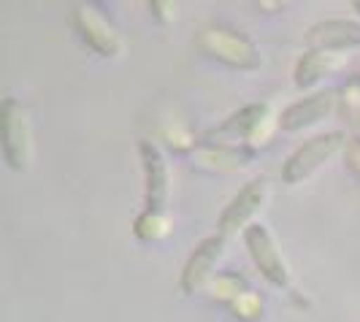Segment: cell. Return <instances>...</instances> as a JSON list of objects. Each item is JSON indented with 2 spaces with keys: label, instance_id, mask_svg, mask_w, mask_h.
<instances>
[{
  "label": "cell",
  "instance_id": "1",
  "mask_svg": "<svg viewBox=\"0 0 360 322\" xmlns=\"http://www.w3.org/2000/svg\"><path fill=\"white\" fill-rule=\"evenodd\" d=\"M0 155L8 171L27 174L33 165V117L19 98H3L0 103Z\"/></svg>",
  "mask_w": 360,
  "mask_h": 322
},
{
  "label": "cell",
  "instance_id": "2",
  "mask_svg": "<svg viewBox=\"0 0 360 322\" xmlns=\"http://www.w3.org/2000/svg\"><path fill=\"white\" fill-rule=\"evenodd\" d=\"M198 49L206 57L217 60L219 65L231 68V71H257L263 68V52L260 46L255 44L252 38L236 27L228 25H212V27H203L195 38Z\"/></svg>",
  "mask_w": 360,
  "mask_h": 322
},
{
  "label": "cell",
  "instance_id": "3",
  "mask_svg": "<svg viewBox=\"0 0 360 322\" xmlns=\"http://www.w3.org/2000/svg\"><path fill=\"white\" fill-rule=\"evenodd\" d=\"M349 141L352 139L344 130H328L320 136H311L282 162V181L288 187H301L304 181L317 176L328 162H333L339 155H344Z\"/></svg>",
  "mask_w": 360,
  "mask_h": 322
},
{
  "label": "cell",
  "instance_id": "4",
  "mask_svg": "<svg viewBox=\"0 0 360 322\" xmlns=\"http://www.w3.org/2000/svg\"><path fill=\"white\" fill-rule=\"evenodd\" d=\"M241 241H244V250L250 255L252 266L260 271V276L271 287H276V290H282V292L295 298L298 290L292 285V271H290L288 260L279 250L276 238H274V233L269 231V225L255 222L252 228H247V233L241 236Z\"/></svg>",
  "mask_w": 360,
  "mask_h": 322
},
{
  "label": "cell",
  "instance_id": "5",
  "mask_svg": "<svg viewBox=\"0 0 360 322\" xmlns=\"http://www.w3.org/2000/svg\"><path fill=\"white\" fill-rule=\"evenodd\" d=\"M271 200V187L266 176H255L250 179L238 193H236L228 206L222 209V214L217 217V233L225 236L228 241L244 236L247 228H252L257 217L263 214V209Z\"/></svg>",
  "mask_w": 360,
  "mask_h": 322
},
{
  "label": "cell",
  "instance_id": "6",
  "mask_svg": "<svg viewBox=\"0 0 360 322\" xmlns=\"http://www.w3.org/2000/svg\"><path fill=\"white\" fill-rule=\"evenodd\" d=\"M73 30L92 54H98L103 60H117L125 54V38L120 33V27L95 6H87V3L76 6Z\"/></svg>",
  "mask_w": 360,
  "mask_h": 322
},
{
  "label": "cell",
  "instance_id": "7",
  "mask_svg": "<svg viewBox=\"0 0 360 322\" xmlns=\"http://www.w3.org/2000/svg\"><path fill=\"white\" fill-rule=\"evenodd\" d=\"M257 152L250 149L247 143H225V141H209L200 139L190 152L187 160L200 174H212V176H231L241 174L255 162Z\"/></svg>",
  "mask_w": 360,
  "mask_h": 322
},
{
  "label": "cell",
  "instance_id": "8",
  "mask_svg": "<svg viewBox=\"0 0 360 322\" xmlns=\"http://www.w3.org/2000/svg\"><path fill=\"white\" fill-rule=\"evenodd\" d=\"M225 247H228V238L219 236V233L200 238L193 247L179 273V290L184 295H195V292L206 290V285L217 276V266L225 255Z\"/></svg>",
  "mask_w": 360,
  "mask_h": 322
},
{
  "label": "cell",
  "instance_id": "9",
  "mask_svg": "<svg viewBox=\"0 0 360 322\" xmlns=\"http://www.w3.org/2000/svg\"><path fill=\"white\" fill-rule=\"evenodd\" d=\"M139 160H141V174H144V206L146 209H168L171 200V162L162 146L152 139L139 141Z\"/></svg>",
  "mask_w": 360,
  "mask_h": 322
},
{
  "label": "cell",
  "instance_id": "10",
  "mask_svg": "<svg viewBox=\"0 0 360 322\" xmlns=\"http://www.w3.org/2000/svg\"><path fill=\"white\" fill-rule=\"evenodd\" d=\"M339 103H342V92L339 90H317L311 95H304L301 101L290 103L279 114V130L282 133H301V130L320 125L328 117L336 114Z\"/></svg>",
  "mask_w": 360,
  "mask_h": 322
},
{
  "label": "cell",
  "instance_id": "11",
  "mask_svg": "<svg viewBox=\"0 0 360 322\" xmlns=\"http://www.w3.org/2000/svg\"><path fill=\"white\" fill-rule=\"evenodd\" d=\"M349 52H330V49H307L292 65V84L301 92L320 87L328 76L347 68Z\"/></svg>",
  "mask_w": 360,
  "mask_h": 322
},
{
  "label": "cell",
  "instance_id": "12",
  "mask_svg": "<svg viewBox=\"0 0 360 322\" xmlns=\"http://www.w3.org/2000/svg\"><path fill=\"white\" fill-rule=\"evenodd\" d=\"M269 117H274V108L269 101H257V103H247L238 111L228 114L214 130H209L203 139L209 141H225V143H247L257 127L263 125Z\"/></svg>",
  "mask_w": 360,
  "mask_h": 322
},
{
  "label": "cell",
  "instance_id": "13",
  "mask_svg": "<svg viewBox=\"0 0 360 322\" xmlns=\"http://www.w3.org/2000/svg\"><path fill=\"white\" fill-rule=\"evenodd\" d=\"M309 49L352 52L360 49V19H323L307 30Z\"/></svg>",
  "mask_w": 360,
  "mask_h": 322
},
{
  "label": "cell",
  "instance_id": "14",
  "mask_svg": "<svg viewBox=\"0 0 360 322\" xmlns=\"http://www.w3.org/2000/svg\"><path fill=\"white\" fill-rule=\"evenodd\" d=\"M133 236L141 244H160L174 236V217L168 209H141L133 219Z\"/></svg>",
  "mask_w": 360,
  "mask_h": 322
},
{
  "label": "cell",
  "instance_id": "15",
  "mask_svg": "<svg viewBox=\"0 0 360 322\" xmlns=\"http://www.w3.org/2000/svg\"><path fill=\"white\" fill-rule=\"evenodd\" d=\"M247 290H250V282H247L244 273H238V271H219L214 279L206 285V295L212 301H217V304L228 306L233 298H238Z\"/></svg>",
  "mask_w": 360,
  "mask_h": 322
},
{
  "label": "cell",
  "instance_id": "16",
  "mask_svg": "<svg viewBox=\"0 0 360 322\" xmlns=\"http://www.w3.org/2000/svg\"><path fill=\"white\" fill-rule=\"evenodd\" d=\"M228 311H231V317L236 322H260L263 314H266V301H263V295L257 290L250 287L247 292H241L238 298H233L228 304Z\"/></svg>",
  "mask_w": 360,
  "mask_h": 322
},
{
  "label": "cell",
  "instance_id": "17",
  "mask_svg": "<svg viewBox=\"0 0 360 322\" xmlns=\"http://www.w3.org/2000/svg\"><path fill=\"white\" fill-rule=\"evenodd\" d=\"M149 17L160 27H171L179 19V0H146Z\"/></svg>",
  "mask_w": 360,
  "mask_h": 322
},
{
  "label": "cell",
  "instance_id": "18",
  "mask_svg": "<svg viewBox=\"0 0 360 322\" xmlns=\"http://www.w3.org/2000/svg\"><path fill=\"white\" fill-rule=\"evenodd\" d=\"M344 162H347V168L360 179V139H352V141H349L347 152H344Z\"/></svg>",
  "mask_w": 360,
  "mask_h": 322
},
{
  "label": "cell",
  "instance_id": "19",
  "mask_svg": "<svg viewBox=\"0 0 360 322\" xmlns=\"http://www.w3.org/2000/svg\"><path fill=\"white\" fill-rule=\"evenodd\" d=\"M288 3H292V0H257V6H260L263 11H279V8H285Z\"/></svg>",
  "mask_w": 360,
  "mask_h": 322
},
{
  "label": "cell",
  "instance_id": "20",
  "mask_svg": "<svg viewBox=\"0 0 360 322\" xmlns=\"http://www.w3.org/2000/svg\"><path fill=\"white\" fill-rule=\"evenodd\" d=\"M352 11H355V14L360 17V0H352Z\"/></svg>",
  "mask_w": 360,
  "mask_h": 322
},
{
  "label": "cell",
  "instance_id": "21",
  "mask_svg": "<svg viewBox=\"0 0 360 322\" xmlns=\"http://www.w3.org/2000/svg\"><path fill=\"white\" fill-rule=\"evenodd\" d=\"M101 3H114V0H101Z\"/></svg>",
  "mask_w": 360,
  "mask_h": 322
}]
</instances>
